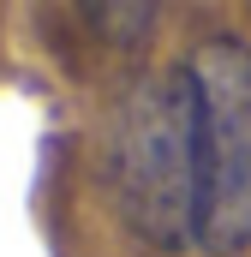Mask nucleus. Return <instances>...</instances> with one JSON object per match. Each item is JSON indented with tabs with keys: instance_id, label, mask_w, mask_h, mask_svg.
<instances>
[{
	"instance_id": "f257e3e1",
	"label": "nucleus",
	"mask_w": 251,
	"mask_h": 257,
	"mask_svg": "<svg viewBox=\"0 0 251 257\" xmlns=\"http://www.w3.org/2000/svg\"><path fill=\"white\" fill-rule=\"evenodd\" d=\"M108 180L126 227L156 245L180 251L197 245V209H203V174H197V84L191 66H162L132 78V90L108 126Z\"/></svg>"
},
{
	"instance_id": "f03ea898",
	"label": "nucleus",
	"mask_w": 251,
	"mask_h": 257,
	"mask_svg": "<svg viewBox=\"0 0 251 257\" xmlns=\"http://www.w3.org/2000/svg\"><path fill=\"white\" fill-rule=\"evenodd\" d=\"M197 84V245L209 257H233L251 245V42L209 36L191 48Z\"/></svg>"
}]
</instances>
